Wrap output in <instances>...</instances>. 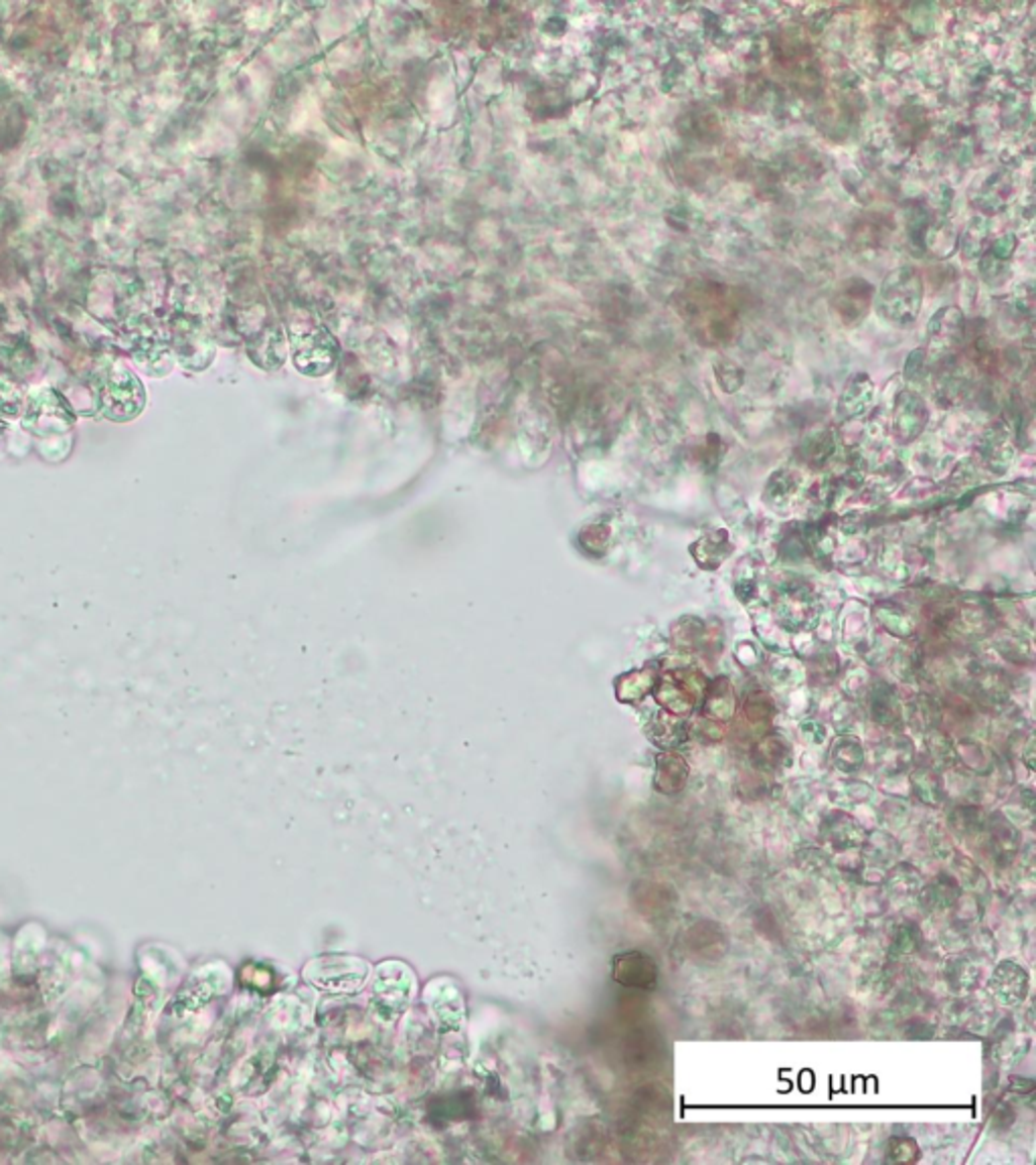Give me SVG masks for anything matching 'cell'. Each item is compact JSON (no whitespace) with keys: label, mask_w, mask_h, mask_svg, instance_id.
<instances>
[{"label":"cell","mask_w":1036,"mask_h":1165,"mask_svg":"<svg viewBox=\"0 0 1036 1165\" xmlns=\"http://www.w3.org/2000/svg\"><path fill=\"white\" fill-rule=\"evenodd\" d=\"M862 846H864L866 858H868L872 864H878V866H880V864H889V860H891L893 856H897V852H899L897 844H895L887 834H876L872 840H864Z\"/></svg>","instance_id":"ac0fdd59"},{"label":"cell","mask_w":1036,"mask_h":1165,"mask_svg":"<svg viewBox=\"0 0 1036 1165\" xmlns=\"http://www.w3.org/2000/svg\"><path fill=\"white\" fill-rule=\"evenodd\" d=\"M614 979L626 987L652 989L658 983V967L646 953H622L614 961Z\"/></svg>","instance_id":"52a82bcc"},{"label":"cell","mask_w":1036,"mask_h":1165,"mask_svg":"<svg viewBox=\"0 0 1036 1165\" xmlns=\"http://www.w3.org/2000/svg\"><path fill=\"white\" fill-rule=\"evenodd\" d=\"M249 358L266 370L280 368L286 360L284 330L278 324H274L270 328H264L260 334H255L249 340Z\"/></svg>","instance_id":"9c48e42d"},{"label":"cell","mask_w":1036,"mask_h":1165,"mask_svg":"<svg viewBox=\"0 0 1036 1165\" xmlns=\"http://www.w3.org/2000/svg\"><path fill=\"white\" fill-rule=\"evenodd\" d=\"M957 858H959V860H957V872H959V874L955 876L957 882L963 884L969 892H971V890H973V892L981 890V888L986 886L983 874H981V872L977 870V866H975L973 862H969L967 858H963V856H957Z\"/></svg>","instance_id":"ffe728a7"},{"label":"cell","mask_w":1036,"mask_h":1165,"mask_svg":"<svg viewBox=\"0 0 1036 1165\" xmlns=\"http://www.w3.org/2000/svg\"><path fill=\"white\" fill-rule=\"evenodd\" d=\"M923 304V282L915 268L901 266L893 270L880 284L876 294V310L889 324L911 326Z\"/></svg>","instance_id":"7a4b0ae2"},{"label":"cell","mask_w":1036,"mask_h":1165,"mask_svg":"<svg viewBox=\"0 0 1036 1165\" xmlns=\"http://www.w3.org/2000/svg\"><path fill=\"white\" fill-rule=\"evenodd\" d=\"M96 399L100 413L116 423L132 421L146 405L142 383L124 364H116L100 377Z\"/></svg>","instance_id":"277c9868"},{"label":"cell","mask_w":1036,"mask_h":1165,"mask_svg":"<svg viewBox=\"0 0 1036 1165\" xmlns=\"http://www.w3.org/2000/svg\"><path fill=\"white\" fill-rule=\"evenodd\" d=\"M919 943H921V929L913 923H903L893 931L889 955H891V959L899 961V959L915 953Z\"/></svg>","instance_id":"9a60e30c"},{"label":"cell","mask_w":1036,"mask_h":1165,"mask_svg":"<svg viewBox=\"0 0 1036 1165\" xmlns=\"http://www.w3.org/2000/svg\"><path fill=\"white\" fill-rule=\"evenodd\" d=\"M988 830H990V850L994 854V860L1010 862L1020 848L1018 832L1008 822H992Z\"/></svg>","instance_id":"4fadbf2b"},{"label":"cell","mask_w":1036,"mask_h":1165,"mask_svg":"<svg viewBox=\"0 0 1036 1165\" xmlns=\"http://www.w3.org/2000/svg\"><path fill=\"white\" fill-rule=\"evenodd\" d=\"M23 411V393L11 377H0V419L11 421Z\"/></svg>","instance_id":"2e32d148"},{"label":"cell","mask_w":1036,"mask_h":1165,"mask_svg":"<svg viewBox=\"0 0 1036 1165\" xmlns=\"http://www.w3.org/2000/svg\"><path fill=\"white\" fill-rule=\"evenodd\" d=\"M824 840L828 842V846H832L836 852H848L854 848H860L866 840L864 830L860 828V824H856L852 818L844 816V814H836L832 818H828L824 822Z\"/></svg>","instance_id":"7c38bea8"},{"label":"cell","mask_w":1036,"mask_h":1165,"mask_svg":"<svg viewBox=\"0 0 1036 1165\" xmlns=\"http://www.w3.org/2000/svg\"><path fill=\"white\" fill-rule=\"evenodd\" d=\"M961 336H963V314L957 308L945 306L931 318L929 346L933 350H949L961 340Z\"/></svg>","instance_id":"30bf717a"},{"label":"cell","mask_w":1036,"mask_h":1165,"mask_svg":"<svg viewBox=\"0 0 1036 1165\" xmlns=\"http://www.w3.org/2000/svg\"><path fill=\"white\" fill-rule=\"evenodd\" d=\"M7 429H9L7 423L0 421V453H3V447H5V441H7Z\"/></svg>","instance_id":"7402d4cb"},{"label":"cell","mask_w":1036,"mask_h":1165,"mask_svg":"<svg viewBox=\"0 0 1036 1165\" xmlns=\"http://www.w3.org/2000/svg\"><path fill=\"white\" fill-rule=\"evenodd\" d=\"M959 882L951 874H939L931 882H927L919 892V903L929 913H941L959 903L961 890Z\"/></svg>","instance_id":"8fae6325"},{"label":"cell","mask_w":1036,"mask_h":1165,"mask_svg":"<svg viewBox=\"0 0 1036 1165\" xmlns=\"http://www.w3.org/2000/svg\"><path fill=\"white\" fill-rule=\"evenodd\" d=\"M887 1159L893 1163H913L919 1159V1145L911 1137H893L887 1147Z\"/></svg>","instance_id":"d6986e66"},{"label":"cell","mask_w":1036,"mask_h":1165,"mask_svg":"<svg viewBox=\"0 0 1036 1165\" xmlns=\"http://www.w3.org/2000/svg\"><path fill=\"white\" fill-rule=\"evenodd\" d=\"M889 886H893L895 892L911 894L921 888V874L915 866L901 862L889 872Z\"/></svg>","instance_id":"e0dca14e"},{"label":"cell","mask_w":1036,"mask_h":1165,"mask_svg":"<svg viewBox=\"0 0 1036 1165\" xmlns=\"http://www.w3.org/2000/svg\"><path fill=\"white\" fill-rule=\"evenodd\" d=\"M992 995L1004 1005H1018L1028 993V973L1014 961H1002L990 977Z\"/></svg>","instance_id":"ba28073f"},{"label":"cell","mask_w":1036,"mask_h":1165,"mask_svg":"<svg viewBox=\"0 0 1036 1165\" xmlns=\"http://www.w3.org/2000/svg\"><path fill=\"white\" fill-rule=\"evenodd\" d=\"M953 826L957 828V832H961V834H965V836H971V834H977V832L983 828V820H981V816H977V814L971 816V812L967 810V812H959V814H957V818L953 820Z\"/></svg>","instance_id":"44dd1931"},{"label":"cell","mask_w":1036,"mask_h":1165,"mask_svg":"<svg viewBox=\"0 0 1036 1165\" xmlns=\"http://www.w3.org/2000/svg\"><path fill=\"white\" fill-rule=\"evenodd\" d=\"M945 979L953 991H957V993L969 991L979 981V967L971 959H965V957L951 959L945 967Z\"/></svg>","instance_id":"5bb4252c"},{"label":"cell","mask_w":1036,"mask_h":1165,"mask_svg":"<svg viewBox=\"0 0 1036 1165\" xmlns=\"http://www.w3.org/2000/svg\"><path fill=\"white\" fill-rule=\"evenodd\" d=\"M874 300V292L872 286L860 278H852L846 280L834 294L832 298V308L838 316V320L846 326H854L860 324Z\"/></svg>","instance_id":"8992f818"},{"label":"cell","mask_w":1036,"mask_h":1165,"mask_svg":"<svg viewBox=\"0 0 1036 1165\" xmlns=\"http://www.w3.org/2000/svg\"><path fill=\"white\" fill-rule=\"evenodd\" d=\"M76 423V415L68 401L54 389L41 387L29 395L27 413L23 419V427L39 437V439H54L64 437L72 431Z\"/></svg>","instance_id":"5b68a950"},{"label":"cell","mask_w":1036,"mask_h":1165,"mask_svg":"<svg viewBox=\"0 0 1036 1165\" xmlns=\"http://www.w3.org/2000/svg\"><path fill=\"white\" fill-rule=\"evenodd\" d=\"M288 338L292 362L302 375L324 377L336 366L340 346L324 324H290Z\"/></svg>","instance_id":"3957f363"},{"label":"cell","mask_w":1036,"mask_h":1165,"mask_svg":"<svg viewBox=\"0 0 1036 1165\" xmlns=\"http://www.w3.org/2000/svg\"><path fill=\"white\" fill-rule=\"evenodd\" d=\"M677 306L687 326L703 342H729L739 328V304L731 288L723 284L693 282L679 294Z\"/></svg>","instance_id":"6da1fadb"}]
</instances>
